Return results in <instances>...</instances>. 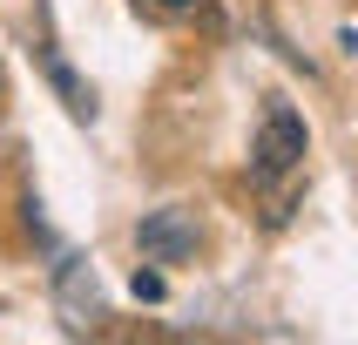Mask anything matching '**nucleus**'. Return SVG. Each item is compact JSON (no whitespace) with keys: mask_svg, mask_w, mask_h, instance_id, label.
Returning <instances> with one entry per match:
<instances>
[{"mask_svg":"<svg viewBox=\"0 0 358 345\" xmlns=\"http://www.w3.org/2000/svg\"><path fill=\"white\" fill-rule=\"evenodd\" d=\"M0 108H7V68H0Z\"/></svg>","mask_w":358,"mask_h":345,"instance_id":"5","label":"nucleus"},{"mask_svg":"<svg viewBox=\"0 0 358 345\" xmlns=\"http://www.w3.org/2000/svg\"><path fill=\"white\" fill-rule=\"evenodd\" d=\"M136 244H142V258L149 264H189L196 258V210H182V203H162V210H149V217L136 223Z\"/></svg>","mask_w":358,"mask_h":345,"instance_id":"2","label":"nucleus"},{"mask_svg":"<svg viewBox=\"0 0 358 345\" xmlns=\"http://www.w3.org/2000/svg\"><path fill=\"white\" fill-rule=\"evenodd\" d=\"M304 156H311V129H304V115L284 95H271V101H264L257 136H250V176H257L264 190H278V183H291L304 169Z\"/></svg>","mask_w":358,"mask_h":345,"instance_id":"1","label":"nucleus"},{"mask_svg":"<svg viewBox=\"0 0 358 345\" xmlns=\"http://www.w3.org/2000/svg\"><path fill=\"white\" fill-rule=\"evenodd\" d=\"M129 7H136L149 27H189V20H196L210 0H129Z\"/></svg>","mask_w":358,"mask_h":345,"instance_id":"3","label":"nucleus"},{"mask_svg":"<svg viewBox=\"0 0 358 345\" xmlns=\"http://www.w3.org/2000/svg\"><path fill=\"white\" fill-rule=\"evenodd\" d=\"M136 298H162V278H156V271H136Z\"/></svg>","mask_w":358,"mask_h":345,"instance_id":"4","label":"nucleus"}]
</instances>
